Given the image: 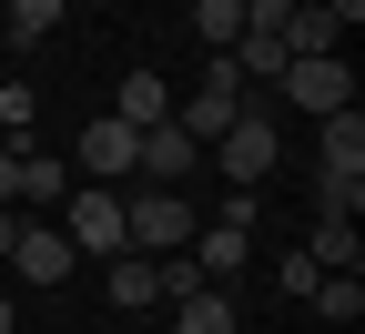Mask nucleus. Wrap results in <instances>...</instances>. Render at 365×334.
<instances>
[{
    "instance_id": "obj_1",
    "label": "nucleus",
    "mask_w": 365,
    "mask_h": 334,
    "mask_svg": "<svg viewBox=\"0 0 365 334\" xmlns=\"http://www.w3.org/2000/svg\"><path fill=\"white\" fill-rule=\"evenodd\" d=\"M244 112H254V81L234 71V51H213L193 91H173V122H182V132H193V142H203V152H213V142H223V132H234Z\"/></svg>"
},
{
    "instance_id": "obj_2",
    "label": "nucleus",
    "mask_w": 365,
    "mask_h": 334,
    "mask_svg": "<svg viewBox=\"0 0 365 334\" xmlns=\"http://www.w3.org/2000/svg\"><path fill=\"white\" fill-rule=\"evenodd\" d=\"M182 244H193V213H182V193H163V182L122 193V254H182Z\"/></svg>"
},
{
    "instance_id": "obj_3",
    "label": "nucleus",
    "mask_w": 365,
    "mask_h": 334,
    "mask_svg": "<svg viewBox=\"0 0 365 334\" xmlns=\"http://www.w3.org/2000/svg\"><path fill=\"white\" fill-rule=\"evenodd\" d=\"M61 233H71V254H122V193H112V182H71V193H61Z\"/></svg>"
},
{
    "instance_id": "obj_4",
    "label": "nucleus",
    "mask_w": 365,
    "mask_h": 334,
    "mask_svg": "<svg viewBox=\"0 0 365 334\" xmlns=\"http://www.w3.org/2000/svg\"><path fill=\"white\" fill-rule=\"evenodd\" d=\"M274 91H284L294 112L325 122V112H345V102H355V71H345V51H325V61H284V71H274Z\"/></svg>"
},
{
    "instance_id": "obj_5",
    "label": "nucleus",
    "mask_w": 365,
    "mask_h": 334,
    "mask_svg": "<svg viewBox=\"0 0 365 334\" xmlns=\"http://www.w3.org/2000/svg\"><path fill=\"white\" fill-rule=\"evenodd\" d=\"M71 172H91V182H112V172H143V132H132V122H112V112H91V132H81Z\"/></svg>"
},
{
    "instance_id": "obj_6",
    "label": "nucleus",
    "mask_w": 365,
    "mask_h": 334,
    "mask_svg": "<svg viewBox=\"0 0 365 334\" xmlns=\"http://www.w3.org/2000/svg\"><path fill=\"white\" fill-rule=\"evenodd\" d=\"M213 162H223V182H234V193H254V182L274 172V122H264V112H244L234 132L213 142Z\"/></svg>"
},
{
    "instance_id": "obj_7",
    "label": "nucleus",
    "mask_w": 365,
    "mask_h": 334,
    "mask_svg": "<svg viewBox=\"0 0 365 334\" xmlns=\"http://www.w3.org/2000/svg\"><path fill=\"white\" fill-rule=\"evenodd\" d=\"M71 263H81V254H71L61 223H21V233H11V273H21V283H71Z\"/></svg>"
},
{
    "instance_id": "obj_8",
    "label": "nucleus",
    "mask_w": 365,
    "mask_h": 334,
    "mask_svg": "<svg viewBox=\"0 0 365 334\" xmlns=\"http://www.w3.org/2000/svg\"><path fill=\"white\" fill-rule=\"evenodd\" d=\"M182 254L203 263V283H234V273L254 263V233H244V223H193V244H182Z\"/></svg>"
},
{
    "instance_id": "obj_9",
    "label": "nucleus",
    "mask_w": 365,
    "mask_h": 334,
    "mask_svg": "<svg viewBox=\"0 0 365 334\" xmlns=\"http://www.w3.org/2000/svg\"><path fill=\"white\" fill-rule=\"evenodd\" d=\"M182 172H203V142L182 132V122H153V132H143V182H163V193H173Z\"/></svg>"
},
{
    "instance_id": "obj_10",
    "label": "nucleus",
    "mask_w": 365,
    "mask_h": 334,
    "mask_svg": "<svg viewBox=\"0 0 365 334\" xmlns=\"http://www.w3.org/2000/svg\"><path fill=\"white\" fill-rule=\"evenodd\" d=\"M112 122H132V132L173 122V81H163V71H122V91H112Z\"/></svg>"
},
{
    "instance_id": "obj_11",
    "label": "nucleus",
    "mask_w": 365,
    "mask_h": 334,
    "mask_svg": "<svg viewBox=\"0 0 365 334\" xmlns=\"http://www.w3.org/2000/svg\"><path fill=\"white\" fill-rule=\"evenodd\" d=\"M102 283H112V304H122V314H153V304H163L153 254H112V263H102Z\"/></svg>"
},
{
    "instance_id": "obj_12",
    "label": "nucleus",
    "mask_w": 365,
    "mask_h": 334,
    "mask_svg": "<svg viewBox=\"0 0 365 334\" xmlns=\"http://www.w3.org/2000/svg\"><path fill=\"white\" fill-rule=\"evenodd\" d=\"M314 152H325V172H365V112L355 102L325 112V122H314Z\"/></svg>"
},
{
    "instance_id": "obj_13",
    "label": "nucleus",
    "mask_w": 365,
    "mask_h": 334,
    "mask_svg": "<svg viewBox=\"0 0 365 334\" xmlns=\"http://www.w3.org/2000/svg\"><path fill=\"white\" fill-rule=\"evenodd\" d=\"M173 334H244V314H234V294H223V283H203V294L173 304Z\"/></svg>"
},
{
    "instance_id": "obj_14",
    "label": "nucleus",
    "mask_w": 365,
    "mask_h": 334,
    "mask_svg": "<svg viewBox=\"0 0 365 334\" xmlns=\"http://www.w3.org/2000/svg\"><path fill=\"white\" fill-rule=\"evenodd\" d=\"M365 213V172H325L314 162V223H355Z\"/></svg>"
},
{
    "instance_id": "obj_15",
    "label": "nucleus",
    "mask_w": 365,
    "mask_h": 334,
    "mask_svg": "<svg viewBox=\"0 0 365 334\" xmlns=\"http://www.w3.org/2000/svg\"><path fill=\"white\" fill-rule=\"evenodd\" d=\"M71 182H81L71 162H51V152H21V193H11V203H61Z\"/></svg>"
},
{
    "instance_id": "obj_16",
    "label": "nucleus",
    "mask_w": 365,
    "mask_h": 334,
    "mask_svg": "<svg viewBox=\"0 0 365 334\" xmlns=\"http://www.w3.org/2000/svg\"><path fill=\"white\" fill-rule=\"evenodd\" d=\"M314 314H325V324H355L365 314V273H314V294H304Z\"/></svg>"
},
{
    "instance_id": "obj_17",
    "label": "nucleus",
    "mask_w": 365,
    "mask_h": 334,
    "mask_svg": "<svg viewBox=\"0 0 365 334\" xmlns=\"http://www.w3.org/2000/svg\"><path fill=\"white\" fill-rule=\"evenodd\" d=\"M304 254H314V273H355V263H365L355 223H314V244H304Z\"/></svg>"
},
{
    "instance_id": "obj_18",
    "label": "nucleus",
    "mask_w": 365,
    "mask_h": 334,
    "mask_svg": "<svg viewBox=\"0 0 365 334\" xmlns=\"http://www.w3.org/2000/svg\"><path fill=\"white\" fill-rule=\"evenodd\" d=\"M193 31L213 41V51H234V31H244V0H193Z\"/></svg>"
},
{
    "instance_id": "obj_19",
    "label": "nucleus",
    "mask_w": 365,
    "mask_h": 334,
    "mask_svg": "<svg viewBox=\"0 0 365 334\" xmlns=\"http://www.w3.org/2000/svg\"><path fill=\"white\" fill-rule=\"evenodd\" d=\"M71 0H11V41H51Z\"/></svg>"
},
{
    "instance_id": "obj_20",
    "label": "nucleus",
    "mask_w": 365,
    "mask_h": 334,
    "mask_svg": "<svg viewBox=\"0 0 365 334\" xmlns=\"http://www.w3.org/2000/svg\"><path fill=\"white\" fill-rule=\"evenodd\" d=\"M153 273H163V304H182V294H203V263H193V254H153Z\"/></svg>"
},
{
    "instance_id": "obj_21",
    "label": "nucleus",
    "mask_w": 365,
    "mask_h": 334,
    "mask_svg": "<svg viewBox=\"0 0 365 334\" xmlns=\"http://www.w3.org/2000/svg\"><path fill=\"white\" fill-rule=\"evenodd\" d=\"M274 283H284V294L304 304V294H314V254H274Z\"/></svg>"
},
{
    "instance_id": "obj_22",
    "label": "nucleus",
    "mask_w": 365,
    "mask_h": 334,
    "mask_svg": "<svg viewBox=\"0 0 365 334\" xmlns=\"http://www.w3.org/2000/svg\"><path fill=\"white\" fill-rule=\"evenodd\" d=\"M11 193H21V152L0 142V203H11Z\"/></svg>"
},
{
    "instance_id": "obj_23",
    "label": "nucleus",
    "mask_w": 365,
    "mask_h": 334,
    "mask_svg": "<svg viewBox=\"0 0 365 334\" xmlns=\"http://www.w3.org/2000/svg\"><path fill=\"white\" fill-rule=\"evenodd\" d=\"M11 233H21V213H11V203H0V263H11Z\"/></svg>"
},
{
    "instance_id": "obj_24",
    "label": "nucleus",
    "mask_w": 365,
    "mask_h": 334,
    "mask_svg": "<svg viewBox=\"0 0 365 334\" xmlns=\"http://www.w3.org/2000/svg\"><path fill=\"white\" fill-rule=\"evenodd\" d=\"M0 334H11V304H0Z\"/></svg>"
}]
</instances>
